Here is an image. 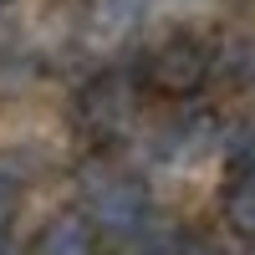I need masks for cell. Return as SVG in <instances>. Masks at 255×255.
Listing matches in <instances>:
<instances>
[{"label":"cell","instance_id":"obj_1","mask_svg":"<svg viewBox=\"0 0 255 255\" xmlns=\"http://www.w3.org/2000/svg\"><path fill=\"white\" fill-rule=\"evenodd\" d=\"M82 220H87L97 235H143L148 230V215H153V204H148V189L138 179H128L118 174V168H92L87 184H82V209H77Z\"/></svg>","mask_w":255,"mask_h":255},{"label":"cell","instance_id":"obj_2","mask_svg":"<svg viewBox=\"0 0 255 255\" xmlns=\"http://www.w3.org/2000/svg\"><path fill=\"white\" fill-rule=\"evenodd\" d=\"M209 72H215V51H209L199 36H189V31L163 36L158 46L143 56V87L158 92V97H168V102L199 97L204 82H209Z\"/></svg>","mask_w":255,"mask_h":255},{"label":"cell","instance_id":"obj_3","mask_svg":"<svg viewBox=\"0 0 255 255\" xmlns=\"http://www.w3.org/2000/svg\"><path fill=\"white\" fill-rule=\"evenodd\" d=\"M77 123L97 143H118L138 123V87L123 72H102L77 92Z\"/></svg>","mask_w":255,"mask_h":255},{"label":"cell","instance_id":"obj_4","mask_svg":"<svg viewBox=\"0 0 255 255\" xmlns=\"http://www.w3.org/2000/svg\"><path fill=\"white\" fill-rule=\"evenodd\" d=\"M31 255H97V230L77 209H61V215H51L36 230Z\"/></svg>","mask_w":255,"mask_h":255},{"label":"cell","instance_id":"obj_5","mask_svg":"<svg viewBox=\"0 0 255 255\" xmlns=\"http://www.w3.org/2000/svg\"><path fill=\"white\" fill-rule=\"evenodd\" d=\"M220 220L240 245H255V168H230L220 189Z\"/></svg>","mask_w":255,"mask_h":255},{"label":"cell","instance_id":"obj_6","mask_svg":"<svg viewBox=\"0 0 255 255\" xmlns=\"http://www.w3.org/2000/svg\"><path fill=\"white\" fill-rule=\"evenodd\" d=\"M220 61H225V72L235 77L240 87H255V36L225 41V46H220Z\"/></svg>","mask_w":255,"mask_h":255},{"label":"cell","instance_id":"obj_7","mask_svg":"<svg viewBox=\"0 0 255 255\" xmlns=\"http://www.w3.org/2000/svg\"><path fill=\"white\" fill-rule=\"evenodd\" d=\"M20 199H26V189H20V179L0 168V235H5V230L15 225V215H20Z\"/></svg>","mask_w":255,"mask_h":255},{"label":"cell","instance_id":"obj_8","mask_svg":"<svg viewBox=\"0 0 255 255\" xmlns=\"http://www.w3.org/2000/svg\"><path fill=\"white\" fill-rule=\"evenodd\" d=\"M0 255H26V250H20V245H15L10 235H0Z\"/></svg>","mask_w":255,"mask_h":255},{"label":"cell","instance_id":"obj_9","mask_svg":"<svg viewBox=\"0 0 255 255\" xmlns=\"http://www.w3.org/2000/svg\"><path fill=\"white\" fill-rule=\"evenodd\" d=\"M10 5H15V0H0V10H10Z\"/></svg>","mask_w":255,"mask_h":255}]
</instances>
